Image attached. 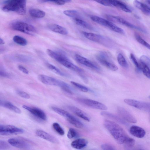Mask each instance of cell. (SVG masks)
I'll return each instance as SVG.
<instances>
[{"instance_id":"22","label":"cell","mask_w":150,"mask_h":150,"mask_svg":"<svg viewBox=\"0 0 150 150\" xmlns=\"http://www.w3.org/2000/svg\"><path fill=\"white\" fill-rule=\"evenodd\" d=\"M101 115L105 117L109 118L115 121L124 125H126L127 123L125 120L121 117H120L110 112L103 111L101 112Z\"/></svg>"},{"instance_id":"24","label":"cell","mask_w":150,"mask_h":150,"mask_svg":"<svg viewBox=\"0 0 150 150\" xmlns=\"http://www.w3.org/2000/svg\"><path fill=\"white\" fill-rule=\"evenodd\" d=\"M133 4L136 8L141 11L144 14L150 16V8L149 6L137 0H134Z\"/></svg>"},{"instance_id":"19","label":"cell","mask_w":150,"mask_h":150,"mask_svg":"<svg viewBox=\"0 0 150 150\" xmlns=\"http://www.w3.org/2000/svg\"><path fill=\"white\" fill-rule=\"evenodd\" d=\"M68 108L78 116L88 122L90 121V118L88 115L84 112L79 108L73 106H69Z\"/></svg>"},{"instance_id":"32","label":"cell","mask_w":150,"mask_h":150,"mask_svg":"<svg viewBox=\"0 0 150 150\" xmlns=\"http://www.w3.org/2000/svg\"><path fill=\"white\" fill-rule=\"evenodd\" d=\"M65 15L69 17L75 18H79L80 14L79 12L75 10H67L63 11Z\"/></svg>"},{"instance_id":"15","label":"cell","mask_w":150,"mask_h":150,"mask_svg":"<svg viewBox=\"0 0 150 150\" xmlns=\"http://www.w3.org/2000/svg\"><path fill=\"white\" fill-rule=\"evenodd\" d=\"M75 58L79 63L87 67L97 70L100 69L99 67L92 62L79 54H75Z\"/></svg>"},{"instance_id":"11","label":"cell","mask_w":150,"mask_h":150,"mask_svg":"<svg viewBox=\"0 0 150 150\" xmlns=\"http://www.w3.org/2000/svg\"><path fill=\"white\" fill-rule=\"evenodd\" d=\"M59 63L74 71L81 73L83 70L71 62L66 55L61 57L57 61Z\"/></svg>"},{"instance_id":"27","label":"cell","mask_w":150,"mask_h":150,"mask_svg":"<svg viewBox=\"0 0 150 150\" xmlns=\"http://www.w3.org/2000/svg\"><path fill=\"white\" fill-rule=\"evenodd\" d=\"M29 13L32 17L37 18L44 17L45 13L44 11L38 9L32 8L29 10Z\"/></svg>"},{"instance_id":"26","label":"cell","mask_w":150,"mask_h":150,"mask_svg":"<svg viewBox=\"0 0 150 150\" xmlns=\"http://www.w3.org/2000/svg\"><path fill=\"white\" fill-rule=\"evenodd\" d=\"M51 108L57 113L65 117L68 121L71 120L74 117L68 112L60 108L52 106Z\"/></svg>"},{"instance_id":"46","label":"cell","mask_w":150,"mask_h":150,"mask_svg":"<svg viewBox=\"0 0 150 150\" xmlns=\"http://www.w3.org/2000/svg\"><path fill=\"white\" fill-rule=\"evenodd\" d=\"M105 6H112L108 0H93Z\"/></svg>"},{"instance_id":"48","label":"cell","mask_w":150,"mask_h":150,"mask_svg":"<svg viewBox=\"0 0 150 150\" xmlns=\"http://www.w3.org/2000/svg\"><path fill=\"white\" fill-rule=\"evenodd\" d=\"M0 76L4 77H8L9 76L8 74L4 70L0 69Z\"/></svg>"},{"instance_id":"3","label":"cell","mask_w":150,"mask_h":150,"mask_svg":"<svg viewBox=\"0 0 150 150\" xmlns=\"http://www.w3.org/2000/svg\"><path fill=\"white\" fill-rule=\"evenodd\" d=\"M11 27L13 30L33 35L37 32L36 29L32 25L21 21H16L12 23Z\"/></svg>"},{"instance_id":"7","label":"cell","mask_w":150,"mask_h":150,"mask_svg":"<svg viewBox=\"0 0 150 150\" xmlns=\"http://www.w3.org/2000/svg\"><path fill=\"white\" fill-rule=\"evenodd\" d=\"M23 129L17 127L13 125H0V135L6 136L17 134L23 133Z\"/></svg>"},{"instance_id":"18","label":"cell","mask_w":150,"mask_h":150,"mask_svg":"<svg viewBox=\"0 0 150 150\" xmlns=\"http://www.w3.org/2000/svg\"><path fill=\"white\" fill-rule=\"evenodd\" d=\"M129 131L132 135L138 138H142L146 134V132L143 128L136 125L131 126Z\"/></svg>"},{"instance_id":"42","label":"cell","mask_w":150,"mask_h":150,"mask_svg":"<svg viewBox=\"0 0 150 150\" xmlns=\"http://www.w3.org/2000/svg\"><path fill=\"white\" fill-rule=\"evenodd\" d=\"M16 93L18 96L25 99H29L30 98L29 95L24 91L18 90L16 91Z\"/></svg>"},{"instance_id":"8","label":"cell","mask_w":150,"mask_h":150,"mask_svg":"<svg viewBox=\"0 0 150 150\" xmlns=\"http://www.w3.org/2000/svg\"><path fill=\"white\" fill-rule=\"evenodd\" d=\"M77 100L86 106L94 109L105 110L107 107L102 103L93 100L86 98H79Z\"/></svg>"},{"instance_id":"21","label":"cell","mask_w":150,"mask_h":150,"mask_svg":"<svg viewBox=\"0 0 150 150\" xmlns=\"http://www.w3.org/2000/svg\"><path fill=\"white\" fill-rule=\"evenodd\" d=\"M0 105L1 106L10 110L15 113L18 114L21 113V110L18 107L9 102L1 100Z\"/></svg>"},{"instance_id":"51","label":"cell","mask_w":150,"mask_h":150,"mask_svg":"<svg viewBox=\"0 0 150 150\" xmlns=\"http://www.w3.org/2000/svg\"><path fill=\"white\" fill-rule=\"evenodd\" d=\"M150 5V4H149ZM149 7H150V6H149Z\"/></svg>"},{"instance_id":"10","label":"cell","mask_w":150,"mask_h":150,"mask_svg":"<svg viewBox=\"0 0 150 150\" xmlns=\"http://www.w3.org/2000/svg\"><path fill=\"white\" fill-rule=\"evenodd\" d=\"M8 142L12 146L21 149H28L31 147L28 142L21 138H11L9 139Z\"/></svg>"},{"instance_id":"28","label":"cell","mask_w":150,"mask_h":150,"mask_svg":"<svg viewBox=\"0 0 150 150\" xmlns=\"http://www.w3.org/2000/svg\"><path fill=\"white\" fill-rule=\"evenodd\" d=\"M140 70L147 78L150 79V67L146 64L140 61L139 64Z\"/></svg>"},{"instance_id":"12","label":"cell","mask_w":150,"mask_h":150,"mask_svg":"<svg viewBox=\"0 0 150 150\" xmlns=\"http://www.w3.org/2000/svg\"><path fill=\"white\" fill-rule=\"evenodd\" d=\"M106 17L108 20L113 22H117L131 28L137 29L143 32L145 31L141 28L133 25L125 19L119 16L106 15Z\"/></svg>"},{"instance_id":"4","label":"cell","mask_w":150,"mask_h":150,"mask_svg":"<svg viewBox=\"0 0 150 150\" xmlns=\"http://www.w3.org/2000/svg\"><path fill=\"white\" fill-rule=\"evenodd\" d=\"M91 19L94 22L108 27L112 31L122 34H125L124 30L111 22L96 16H91Z\"/></svg>"},{"instance_id":"38","label":"cell","mask_w":150,"mask_h":150,"mask_svg":"<svg viewBox=\"0 0 150 150\" xmlns=\"http://www.w3.org/2000/svg\"><path fill=\"white\" fill-rule=\"evenodd\" d=\"M52 127L54 129L59 135L63 136L65 132L64 129L57 122H54L52 124Z\"/></svg>"},{"instance_id":"40","label":"cell","mask_w":150,"mask_h":150,"mask_svg":"<svg viewBox=\"0 0 150 150\" xmlns=\"http://www.w3.org/2000/svg\"><path fill=\"white\" fill-rule=\"evenodd\" d=\"M77 135V132L74 129L70 128L69 129L67 137L68 138L71 139L75 137Z\"/></svg>"},{"instance_id":"50","label":"cell","mask_w":150,"mask_h":150,"mask_svg":"<svg viewBox=\"0 0 150 150\" xmlns=\"http://www.w3.org/2000/svg\"><path fill=\"white\" fill-rule=\"evenodd\" d=\"M148 3L149 4H150V0H147Z\"/></svg>"},{"instance_id":"45","label":"cell","mask_w":150,"mask_h":150,"mask_svg":"<svg viewBox=\"0 0 150 150\" xmlns=\"http://www.w3.org/2000/svg\"><path fill=\"white\" fill-rule=\"evenodd\" d=\"M130 57L133 62L134 64V65L135 66L137 69L139 70H140L139 64L137 61L134 55L132 53H131L130 54Z\"/></svg>"},{"instance_id":"36","label":"cell","mask_w":150,"mask_h":150,"mask_svg":"<svg viewBox=\"0 0 150 150\" xmlns=\"http://www.w3.org/2000/svg\"><path fill=\"white\" fill-rule=\"evenodd\" d=\"M135 37L136 40L138 42L150 50V45L144 40L139 35L135 34Z\"/></svg>"},{"instance_id":"2","label":"cell","mask_w":150,"mask_h":150,"mask_svg":"<svg viewBox=\"0 0 150 150\" xmlns=\"http://www.w3.org/2000/svg\"><path fill=\"white\" fill-rule=\"evenodd\" d=\"M27 0H5L2 2L1 8L5 12H14L21 15L26 12Z\"/></svg>"},{"instance_id":"16","label":"cell","mask_w":150,"mask_h":150,"mask_svg":"<svg viewBox=\"0 0 150 150\" xmlns=\"http://www.w3.org/2000/svg\"><path fill=\"white\" fill-rule=\"evenodd\" d=\"M39 79L44 84L59 87L62 81L44 75H40L38 76Z\"/></svg>"},{"instance_id":"41","label":"cell","mask_w":150,"mask_h":150,"mask_svg":"<svg viewBox=\"0 0 150 150\" xmlns=\"http://www.w3.org/2000/svg\"><path fill=\"white\" fill-rule=\"evenodd\" d=\"M101 148L104 150H114L115 147L113 145L109 143L103 144L101 145Z\"/></svg>"},{"instance_id":"9","label":"cell","mask_w":150,"mask_h":150,"mask_svg":"<svg viewBox=\"0 0 150 150\" xmlns=\"http://www.w3.org/2000/svg\"><path fill=\"white\" fill-rule=\"evenodd\" d=\"M124 102L129 105L140 110L150 112V103L131 99H125Z\"/></svg>"},{"instance_id":"17","label":"cell","mask_w":150,"mask_h":150,"mask_svg":"<svg viewBox=\"0 0 150 150\" xmlns=\"http://www.w3.org/2000/svg\"><path fill=\"white\" fill-rule=\"evenodd\" d=\"M37 136L53 143H58V139L55 137L45 132L40 129H37L35 132Z\"/></svg>"},{"instance_id":"34","label":"cell","mask_w":150,"mask_h":150,"mask_svg":"<svg viewBox=\"0 0 150 150\" xmlns=\"http://www.w3.org/2000/svg\"><path fill=\"white\" fill-rule=\"evenodd\" d=\"M135 143L134 139L128 136L124 143V147L126 149L132 148L134 146Z\"/></svg>"},{"instance_id":"29","label":"cell","mask_w":150,"mask_h":150,"mask_svg":"<svg viewBox=\"0 0 150 150\" xmlns=\"http://www.w3.org/2000/svg\"><path fill=\"white\" fill-rule=\"evenodd\" d=\"M74 21L76 24L89 30H93V27L88 23L80 18H75Z\"/></svg>"},{"instance_id":"20","label":"cell","mask_w":150,"mask_h":150,"mask_svg":"<svg viewBox=\"0 0 150 150\" xmlns=\"http://www.w3.org/2000/svg\"><path fill=\"white\" fill-rule=\"evenodd\" d=\"M88 144L87 140L84 138H79L73 141L71 143V146L74 148L81 149L86 147Z\"/></svg>"},{"instance_id":"1","label":"cell","mask_w":150,"mask_h":150,"mask_svg":"<svg viewBox=\"0 0 150 150\" xmlns=\"http://www.w3.org/2000/svg\"><path fill=\"white\" fill-rule=\"evenodd\" d=\"M103 125L118 143L124 144L128 136L121 127L116 123L108 120H105Z\"/></svg>"},{"instance_id":"44","label":"cell","mask_w":150,"mask_h":150,"mask_svg":"<svg viewBox=\"0 0 150 150\" xmlns=\"http://www.w3.org/2000/svg\"><path fill=\"white\" fill-rule=\"evenodd\" d=\"M140 61L145 63L150 67V59L145 55L142 56L140 58Z\"/></svg>"},{"instance_id":"25","label":"cell","mask_w":150,"mask_h":150,"mask_svg":"<svg viewBox=\"0 0 150 150\" xmlns=\"http://www.w3.org/2000/svg\"><path fill=\"white\" fill-rule=\"evenodd\" d=\"M48 27L52 31L61 34L66 35L68 33L67 30L65 28L57 24H50Z\"/></svg>"},{"instance_id":"49","label":"cell","mask_w":150,"mask_h":150,"mask_svg":"<svg viewBox=\"0 0 150 150\" xmlns=\"http://www.w3.org/2000/svg\"><path fill=\"white\" fill-rule=\"evenodd\" d=\"M4 44V42L3 40V39H2L1 38H0V44L1 45H3Z\"/></svg>"},{"instance_id":"5","label":"cell","mask_w":150,"mask_h":150,"mask_svg":"<svg viewBox=\"0 0 150 150\" xmlns=\"http://www.w3.org/2000/svg\"><path fill=\"white\" fill-rule=\"evenodd\" d=\"M82 33L86 38L92 41L106 47H110L112 45V42L110 39L100 35L86 32H83Z\"/></svg>"},{"instance_id":"37","label":"cell","mask_w":150,"mask_h":150,"mask_svg":"<svg viewBox=\"0 0 150 150\" xmlns=\"http://www.w3.org/2000/svg\"><path fill=\"white\" fill-rule=\"evenodd\" d=\"M40 2L42 3L52 2L58 5H62L66 3L69 2L71 0H39Z\"/></svg>"},{"instance_id":"31","label":"cell","mask_w":150,"mask_h":150,"mask_svg":"<svg viewBox=\"0 0 150 150\" xmlns=\"http://www.w3.org/2000/svg\"><path fill=\"white\" fill-rule=\"evenodd\" d=\"M46 65L47 68L54 73L62 76H66L65 74L62 72L58 68L53 65L47 63L46 64Z\"/></svg>"},{"instance_id":"33","label":"cell","mask_w":150,"mask_h":150,"mask_svg":"<svg viewBox=\"0 0 150 150\" xmlns=\"http://www.w3.org/2000/svg\"><path fill=\"white\" fill-rule=\"evenodd\" d=\"M117 60L119 64L122 67L124 68H127L128 67L127 62L121 53H119L117 55Z\"/></svg>"},{"instance_id":"35","label":"cell","mask_w":150,"mask_h":150,"mask_svg":"<svg viewBox=\"0 0 150 150\" xmlns=\"http://www.w3.org/2000/svg\"><path fill=\"white\" fill-rule=\"evenodd\" d=\"M59 87L63 91L67 93L71 94H73V92L72 88L66 83L62 81Z\"/></svg>"},{"instance_id":"39","label":"cell","mask_w":150,"mask_h":150,"mask_svg":"<svg viewBox=\"0 0 150 150\" xmlns=\"http://www.w3.org/2000/svg\"><path fill=\"white\" fill-rule=\"evenodd\" d=\"M71 83L73 85L82 92H87L89 91V89L87 87L78 83L73 81H71Z\"/></svg>"},{"instance_id":"30","label":"cell","mask_w":150,"mask_h":150,"mask_svg":"<svg viewBox=\"0 0 150 150\" xmlns=\"http://www.w3.org/2000/svg\"><path fill=\"white\" fill-rule=\"evenodd\" d=\"M13 41L16 43L22 46L26 45L27 41L23 37L18 35H15L13 38Z\"/></svg>"},{"instance_id":"6","label":"cell","mask_w":150,"mask_h":150,"mask_svg":"<svg viewBox=\"0 0 150 150\" xmlns=\"http://www.w3.org/2000/svg\"><path fill=\"white\" fill-rule=\"evenodd\" d=\"M96 58L100 64L109 69L113 71L118 70L117 67L112 61L106 52H100L96 55Z\"/></svg>"},{"instance_id":"43","label":"cell","mask_w":150,"mask_h":150,"mask_svg":"<svg viewBox=\"0 0 150 150\" xmlns=\"http://www.w3.org/2000/svg\"><path fill=\"white\" fill-rule=\"evenodd\" d=\"M10 146L6 141L1 140L0 141V150H4L8 149Z\"/></svg>"},{"instance_id":"13","label":"cell","mask_w":150,"mask_h":150,"mask_svg":"<svg viewBox=\"0 0 150 150\" xmlns=\"http://www.w3.org/2000/svg\"><path fill=\"white\" fill-rule=\"evenodd\" d=\"M22 107L36 117L44 121L47 120V117L46 114L40 109L38 108L30 107L25 105H23Z\"/></svg>"},{"instance_id":"47","label":"cell","mask_w":150,"mask_h":150,"mask_svg":"<svg viewBox=\"0 0 150 150\" xmlns=\"http://www.w3.org/2000/svg\"><path fill=\"white\" fill-rule=\"evenodd\" d=\"M18 68L19 70L23 73L26 74H28L29 73L28 70L23 66L19 65L18 66Z\"/></svg>"},{"instance_id":"23","label":"cell","mask_w":150,"mask_h":150,"mask_svg":"<svg viewBox=\"0 0 150 150\" xmlns=\"http://www.w3.org/2000/svg\"><path fill=\"white\" fill-rule=\"evenodd\" d=\"M112 6L120 8L126 12L130 13L132 12L130 9L123 2L118 0H108Z\"/></svg>"},{"instance_id":"14","label":"cell","mask_w":150,"mask_h":150,"mask_svg":"<svg viewBox=\"0 0 150 150\" xmlns=\"http://www.w3.org/2000/svg\"><path fill=\"white\" fill-rule=\"evenodd\" d=\"M117 110L121 117L125 121L130 123L137 122V120L135 117L124 108L119 107L117 108Z\"/></svg>"}]
</instances>
